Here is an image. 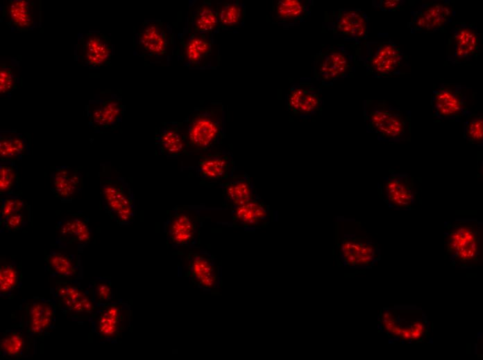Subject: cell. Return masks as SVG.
I'll use <instances>...</instances> for the list:
<instances>
[{
  "instance_id": "60d3db41",
  "label": "cell",
  "mask_w": 483,
  "mask_h": 360,
  "mask_svg": "<svg viewBox=\"0 0 483 360\" xmlns=\"http://www.w3.org/2000/svg\"><path fill=\"white\" fill-rule=\"evenodd\" d=\"M29 206L18 195H11L1 198L0 220L17 212L28 208Z\"/></svg>"
},
{
  "instance_id": "ba28073f",
  "label": "cell",
  "mask_w": 483,
  "mask_h": 360,
  "mask_svg": "<svg viewBox=\"0 0 483 360\" xmlns=\"http://www.w3.org/2000/svg\"><path fill=\"white\" fill-rule=\"evenodd\" d=\"M203 207L198 206H176L168 214L164 231L167 244L173 247H197L204 217Z\"/></svg>"
},
{
  "instance_id": "30bf717a",
  "label": "cell",
  "mask_w": 483,
  "mask_h": 360,
  "mask_svg": "<svg viewBox=\"0 0 483 360\" xmlns=\"http://www.w3.org/2000/svg\"><path fill=\"white\" fill-rule=\"evenodd\" d=\"M131 318L130 305L120 299L97 307L89 323L101 342L114 343L130 327Z\"/></svg>"
},
{
  "instance_id": "ac0fdd59",
  "label": "cell",
  "mask_w": 483,
  "mask_h": 360,
  "mask_svg": "<svg viewBox=\"0 0 483 360\" xmlns=\"http://www.w3.org/2000/svg\"><path fill=\"white\" fill-rule=\"evenodd\" d=\"M378 191L390 208L409 210L415 201L414 179L407 173H391L378 184Z\"/></svg>"
},
{
  "instance_id": "8d00e7d4",
  "label": "cell",
  "mask_w": 483,
  "mask_h": 360,
  "mask_svg": "<svg viewBox=\"0 0 483 360\" xmlns=\"http://www.w3.org/2000/svg\"><path fill=\"white\" fill-rule=\"evenodd\" d=\"M22 285V271L15 261H5L0 265V296L8 298Z\"/></svg>"
},
{
  "instance_id": "484cf974",
  "label": "cell",
  "mask_w": 483,
  "mask_h": 360,
  "mask_svg": "<svg viewBox=\"0 0 483 360\" xmlns=\"http://www.w3.org/2000/svg\"><path fill=\"white\" fill-rule=\"evenodd\" d=\"M344 262L351 267H366L380 258V250L375 243L355 237H345L340 244Z\"/></svg>"
},
{
  "instance_id": "d590c367",
  "label": "cell",
  "mask_w": 483,
  "mask_h": 360,
  "mask_svg": "<svg viewBox=\"0 0 483 360\" xmlns=\"http://www.w3.org/2000/svg\"><path fill=\"white\" fill-rule=\"evenodd\" d=\"M20 78V62L17 58L0 60V94L10 98L17 89Z\"/></svg>"
},
{
  "instance_id": "e575fe53",
  "label": "cell",
  "mask_w": 483,
  "mask_h": 360,
  "mask_svg": "<svg viewBox=\"0 0 483 360\" xmlns=\"http://www.w3.org/2000/svg\"><path fill=\"white\" fill-rule=\"evenodd\" d=\"M216 8L219 22V30L239 27L244 24L246 6L239 1L217 3Z\"/></svg>"
},
{
  "instance_id": "9c48e42d",
  "label": "cell",
  "mask_w": 483,
  "mask_h": 360,
  "mask_svg": "<svg viewBox=\"0 0 483 360\" xmlns=\"http://www.w3.org/2000/svg\"><path fill=\"white\" fill-rule=\"evenodd\" d=\"M50 294L57 310L78 323L89 322L97 309L80 280H56Z\"/></svg>"
},
{
  "instance_id": "d6986e66",
  "label": "cell",
  "mask_w": 483,
  "mask_h": 360,
  "mask_svg": "<svg viewBox=\"0 0 483 360\" xmlns=\"http://www.w3.org/2000/svg\"><path fill=\"white\" fill-rule=\"evenodd\" d=\"M185 276L203 291H212L219 284L215 258L207 251L189 252L183 260Z\"/></svg>"
},
{
  "instance_id": "3957f363",
  "label": "cell",
  "mask_w": 483,
  "mask_h": 360,
  "mask_svg": "<svg viewBox=\"0 0 483 360\" xmlns=\"http://www.w3.org/2000/svg\"><path fill=\"white\" fill-rule=\"evenodd\" d=\"M368 132L380 141L399 143L409 141L411 112L396 107L386 100H366L364 108Z\"/></svg>"
},
{
  "instance_id": "7bdbcfd3",
  "label": "cell",
  "mask_w": 483,
  "mask_h": 360,
  "mask_svg": "<svg viewBox=\"0 0 483 360\" xmlns=\"http://www.w3.org/2000/svg\"><path fill=\"white\" fill-rule=\"evenodd\" d=\"M405 2L404 0H375L372 1V6L384 12H393L400 10Z\"/></svg>"
},
{
  "instance_id": "836d02e7",
  "label": "cell",
  "mask_w": 483,
  "mask_h": 360,
  "mask_svg": "<svg viewBox=\"0 0 483 360\" xmlns=\"http://www.w3.org/2000/svg\"><path fill=\"white\" fill-rule=\"evenodd\" d=\"M26 141L15 130L1 131L0 157L3 161L14 162L22 159L27 150Z\"/></svg>"
},
{
  "instance_id": "7a4b0ae2",
  "label": "cell",
  "mask_w": 483,
  "mask_h": 360,
  "mask_svg": "<svg viewBox=\"0 0 483 360\" xmlns=\"http://www.w3.org/2000/svg\"><path fill=\"white\" fill-rule=\"evenodd\" d=\"M176 44L169 24L160 19H145L135 33L133 53L146 64L165 66L171 63Z\"/></svg>"
},
{
  "instance_id": "4316f807",
  "label": "cell",
  "mask_w": 483,
  "mask_h": 360,
  "mask_svg": "<svg viewBox=\"0 0 483 360\" xmlns=\"http://www.w3.org/2000/svg\"><path fill=\"white\" fill-rule=\"evenodd\" d=\"M185 24L198 33L214 35L220 31L217 8L210 0H190Z\"/></svg>"
},
{
  "instance_id": "7c38bea8",
  "label": "cell",
  "mask_w": 483,
  "mask_h": 360,
  "mask_svg": "<svg viewBox=\"0 0 483 360\" xmlns=\"http://www.w3.org/2000/svg\"><path fill=\"white\" fill-rule=\"evenodd\" d=\"M113 53V44L107 35L99 30L78 35L74 60L79 66L99 69L110 63Z\"/></svg>"
},
{
  "instance_id": "83f0119b",
  "label": "cell",
  "mask_w": 483,
  "mask_h": 360,
  "mask_svg": "<svg viewBox=\"0 0 483 360\" xmlns=\"http://www.w3.org/2000/svg\"><path fill=\"white\" fill-rule=\"evenodd\" d=\"M322 99L319 89L308 82L293 85L287 94L289 112L294 116L308 115L319 111Z\"/></svg>"
},
{
  "instance_id": "603a6c76",
  "label": "cell",
  "mask_w": 483,
  "mask_h": 360,
  "mask_svg": "<svg viewBox=\"0 0 483 360\" xmlns=\"http://www.w3.org/2000/svg\"><path fill=\"white\" fill-rule=\"evenodd\" d=\"M185 168L194 169L196 177L202 180L216 181L233 176L235 164L233 155L230 152L215 149L201 154L196 165Z\"/></svg>"
},
{
  "instance_id": "8992f818",
  "label": "cell",
  "mask_w": 483,
  "mask_h": 360,
  "mask_svg": "<svg viewBox=\"0 0 483 360\" xmlns=\"http://www.w3.org/2000/svg\"><path fill=\"white\" fill-rule=\"evenodd\" d=\"M480 223L475 219H457L447 223L445 244L450 260L467 264L479 258Z\"/></svg>"
},
{
  "instance_id": "8fae6325",
  "label": "cell",
  "mask_w": 483,
  "mask_h": 360,
  "mask_svg": "<svg viewBox=\"0 0 483 360\" xmlns=\"http://www.w3.org/2000/svg\"><path fill=\"white\" fill-rule=\"evenodd\" d=\"M471 87L457 84L442 83L433 89L430 106L439 120L461 121L472 112L467 106L466 92Z\"/></svg>"
},
{
  "instance_id": "2e32d148",
  "label": "cell",
  "mask_w": 483,
  "mask_h": 360,
  "mask_svg": "<svg viewBox=\"0 0 483 360\" xmlns=\"http://www.w3.org/2000/svg\"><path fill=\"white\" fill-rule=\"evenodd\" d=\"M481 44L482 36L476 26L459 24L448 39L446 60L453 65L467 63L479 55Z\"/></svg>"
},
{
  "instance_id": "1f68e13d",
  "label": "cell",
  "mask_w": 483,
  "mask_h": 360,
  "mask_svg": "<svg viewBox=\"0 0 483 360\" xmlns=\"http://www.w3.org/2000/svg\"><path fill=\"white\" fill-rule=\"evenodd\" d=\"M233 222L244 228H253L267 219V206L260 197L232 208Z\"/></svg>"
},
{
  "instance_id": "d4e9b609",
  "label": "cell",
  "mask_w": 483,
  "mask_h": 360,
  "mask_svg": "<svg viewBox=\"0 0 483 360\" xmlns=\"http://www.w3.org/2000/svg\"><path fill=\"white\" fill-rule=\"evenodd\" d=\"M155 143L159 154L167 158H177L183 154L189 155L183 121L163 123L156 129Z\"/></svg>"
},
{
  "instance_id": "ab89813d",
  "label": "cell",
  "mask_w": 483,
  "mask_h": 360,
  "mask_svg": "<svg viewBox=\"0 0 483 360\" xmlns=\"http://www.w3.org/2000/svg\"><path fill=\"white\" fill-rule=\"evenodd\" d=\"M464 138L471 144L482 146L483 116L480 114L472 113L464 124Z\"/></svg>"
},
{
  "instance_id": "ffe728a7",
  "label": "cell",
  "mask_w": 483,
  "mask_h": 360,
  "mask_svg": "<svg viewBox=\"0 0 483 360\" xmlns=\"http://www.w3.org/2000/svg\"><path fill=\"white\" fill-rule=\"evenodd\" d=\"M40 4L30 0H10L3 4L1 16L12 30H33L41 25Z\"/></svg>"
},
{
  "instance_id": "f35d334b",
  "label": "cell",
  "mask_w": 483,
  "mask_h": 360,
  "mask_svg": "<svg viewBox=\"0 0 483 360\" xmlns=\"http://www.w3.org/2000/svg\"><path fill=\"white\" fill-rule=\"evenodd\" d=\"M17 168L12 161H3L0 164V193L3 197L15 195L18 186Z\"/></svg>"
},
{
  "instance_id": "5b68a950",
  "label": "cell",
  "mask_w": 483,
  "mask_h": 360,
  "mask_svg": "<svg viewBox=\"0 0 483 360\" xmlns=\"http://www.w3.org/2000/svg\"><path fill=\"white\" fill-rule=\"evenodd\" d=\"M177 39L176 53L184 66L207 70L218 66L219 54L214 34L194 32L185 24Z\"/></svg>"
},
{
  "instance_id": "5bb4252c",
  "label": "cell",
  "mask_w": 483,
  "mask_h": 360,
  "mask_svg": "<svg viewBox=\"0 0 483 360\" xmlns=\"http://www.w3.org/2000/svg\"><path fill=\"white\" fill-rule=\"evenodd\" d=\"M89 125L96 132L112 131L121 122L125 105L121 96L110 92H101L89 100L86 105Z\"/></svg>"
},
{
  "instance_id": "4fadbf2b",
  "label": "cell",
  "mask_w": 483,
  "mask_h": 360,
  "mask_svg": "<svg viewBox=\"0 0 483 360\" xmlns=\"http://www.w3.org/2000/svg\"><path fill=\"white\" fill-rule=\"evenodd\" d=\"M57 311L51 298L33 296L22 306L20 327L31 337L42 339L54 329Z\"/></svg>"
},
{
  "instance_id": "52a82bcc",
  "label": "cell",
  "mask_w": 483,
  "mask_h": 360,
  "mask_svg": "<svg viewBox=\"0 0 483 360\" xmlns=\"http://www.w3.org/2000/svg\"><path fill=\"white\" fill-rule=\"evenodd\" d=\"M361 56L367 73L375 78H388L405 74L409 67L407 57L391 39L364 44Z\"/></svg>"
},
{
  "instance_id": "44dd1931",
  "label": "cell",
  "mask_w": 483,
  "mask_h": 360,
  "mask_svg": "<svg viewBox=\"0 0 483 360\" xmlns=\"http://www.w3.org/2000/svg\"><path fill=\"white\" fill-rule=\"evenodd\" d=\"M56 230V243L61 249L74 247L81 252L91 239L88 219L80 213L65 217L58 222Z\"/></svg>"
},
{
  "instance_id": "7402d4cb",
  "label": "cell",
  "mask_w": 483,
  "mask_h": 360,
  "mask_svg": "<svg viewBox=\"0 0 483 360\" xmlns=\"http://www.w3.org/2000/svg\"><path fill=\"white\" fill-rule=\"evenodd\" d=\"M334 34L347 39L362 41L369 33V17L359 8H339L330 20Z\"/></svg>"
},
{
  "instance_id": "cb8c5ba5",
  "label": "cell",
  "mask_w": 483,
  "mask_h": 360,
  "mask_svg": "<svg viewBox=\"0 0 483 360\" xmlns=\"http://www.w3.org/2000/svg\"><path fill=\"white\" fill-rule=\"evenodd\" d=\"M44 269L56 280H81L83 267L80 256L72 252L51 250L44 258Z\"/></svg>"
},
{
  "instance_id": "e0dca14e",
  "label": "cell",
  "mask_w": 483,
  "mask_h": 360,
  "mask_svg": "<svg viewBox=\"0 0 483 360\" xmlns=\"http://www.w3.org/2000/svg\"><path fill=\"white\" fill-rule=\"evenodd\" d=\"M353 71V57L344 47L324 48L315 55L314 77L323 82L330 83Z\"/></svg>"
},
{
  "instance_id": "277c9868",
  "label": "cell",
  "mask_w": 483,
  "mask_h": 360,
  "mask_svg": "<svg viewBox=\"0 0 483 360\" xmlns=\"http://www.w3.org/2000/svg\"><path fill=\"white\" fill-rule=\"evenodd\" d=\"M100 195L104 210L121 226L130 224L135 218V195L124 177L103 166L100 178Z\"/></svg>"
},
{
  "instance_id": "9a60e30c",
  "label": "cell",
  "mask_w": 483,
  "mask_h": 360,
  "mask_svg": "<svg viewBox=\"0 0 483 360\" xmlns=\"http://www.w3.org/2000/svg\"><path fill=\"white\" fill-rule=\"evenodd\" d=\"M456 11L449 0L431 1L422 3L411 12L408 28L412 33L443 30L452 21Z\"/></svg>"
},
{
  "instance_id": "4dcf8cb0",
  "label": "cell",
  "mask_w": 483,
  "mask_h": 360,
  "mask_svg": "<svg viewBox=\"0 0 483 360\" xmlns=\"http://www.w3.org/2000/svg\"><path fill=\"white\" fill-rule=\"evenodd\" d=\"M52 190L63 201H71L80 190L81 176L77 169L60 166L51 175Z\"/></svg>"
},
{
  "instance_id": "f1b7e54d",
  "label": "cell",
  "mask_w": 483,
  "mask_h": 360,
  "mask_svg": "<svg viewBox=\"0 0 483 360\" xmlns=\"http://www.w3.org/2000/svg\"><path fill=\"white\" fill-rule=\"evenodd\" d=\"M35 340L22 327L6 330L0 340L1 357L10 359L31 356L35 351Z\"/></svg>"
},
{
  "instance_id": "d6a6232c",
  "label": "cell",
  "mask_w": 483,
  "mask_h": 360,
  "mask_svg": "<svg viewBox=\"0 0 483 360\" xmlns=\"http://www.w3.org/2000/svg\"><path fill=\"white\" fill-rule=\"evenodd\" d=\"M303 0H280L273 6L272 18L282 24H296L305 19L310 12V3Z\"/></svg>"
},
{
  "instance_id": "f546056e",
  "label": "cell",
  "mask_w": 483,
  "mask_h": 360,
  "mask_svg": "<svg viewBox=\"0 0 483 360\" xmlns=\"http://www.w3.org/2000/svg\"><path fill=\"white\" fill-rule=\"evenodd\" d=\"M223 198L227 206L232 208L258 198L255 186L246 174L232 176L230 179L220 185Z\"/></svg>"
},
{
  "instance_id": "b9f144b4",
  "label": "cell",
  "mask_w": 483,
  "mask_h": 360,
  "mask_svg": "<svg viewBox=\"0 0 483 360\" xmlns=\"http://www.w3.org/2000/svg\"><path fill=\"white\" fill-rule=\"evenodd\" d=\"M31 219L30 207L14 213L8 217L0 220L1 228L8 232H14L22 229Z\"/></svg>"
},
{
  "instance_id": "6da1fadb",
  "label": "cell",
  "mask_w": 483,
  "mask_h": 360,
  "mask_svg": "<svg viewBox=\"0 0 483 360\" xmlns=\"http://www.w3.org/2000/svg\"><path fill=\"white\" fill-rule=\"evenodd\" d=\"M189 154L215 150L225 137V111L221 102L195 107L183 120Z\"/></svg>"
},
{
  "instance_id": "74e56055",
  "label": "cell",
  "mask_w": 483,
  "mask_h": 360,
  "mask_svg": "<svg viewBox=\"0 0 483 360\" xmlns=\"http://www.w3.org/2000/svg\"><path fill=\"white\" fill-rule=\"evenodd\" d=\"M87 289L97 307L113 301L114 291L111 280L105 277L94 278L89 282Z\"/></svg>"
}]
</instances>
